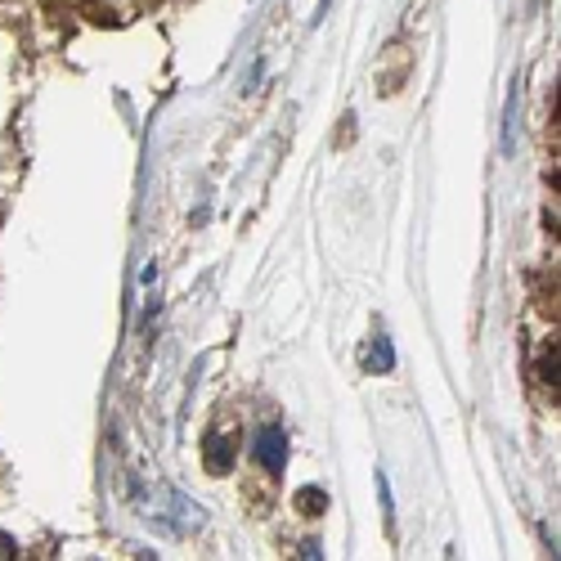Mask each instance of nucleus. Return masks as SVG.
Listing matches in <instances>:
<instances>
[{"instance_id":"obj_1","label":"nucleus","mask_w":561,"mask_h":561,"mask_svg":"<svg viewBox=\"0 0 561 561\" xmlns=\"http://www.w3.org/2000/svg\"><path fill=\"white\" fill-rule=\"evenodd\" d=\"M233 462H239V432H211L203 440V467L211 477H225Z\"/></svg>"},{"instance_id":"obj_2","label":"nucleus","mask_w":561,"mask_h":561,"mask_svg":"<svg viewBox=\"0 0 561 561\" xmlns=\"http://www.w3.org/2000/svg\"><path fill=\"white\" fill-rule=\"evenodd\" d=\"M252 454H256V462L265 467L270 477H284L288 472V440H284V432H278V427H261Z\"/></svg>"},{"instance_id":"obj_3","label":"nucleus","mask_w":561,"mask_h":561,"mask_svg":"<svg viewBox=\"0 0 561 561\" xmlns=\"http://www.w3.org/2000/svg\"><path fill=\"white\" fill-rule=\"evenodd\" d=\"M364 368H368V373H391V368H396V351H391L387 337H373V346H368V355H364Z\"/></svg>"},{"instance_id":"obj_4","label":"nucleus","mask_w":561,"mask_h":561,"mask_svg":"<svg viewBox=\"0 0 561 561\" xmlns=\"http://www.w3.org/2000/svg\"><path fill=\"white\" fill-rule=\"evenodd\" d=\"M297 512H301V517H323V512H329V494L314 490V485H306V490L297 494Z\"/></svg>"},{"instance_id":"obj_5","label":"nucleus","mask_w":561,"mask_h":561,"mask_svg":"<svg viewBox=\"0 0 561 561\" xmlns=\"http://www.w3.org/2000/svg\"><path fill=\"white\" fill-rule=\"evenodd\" d=\"M512 122H517V90L507 95V126H503V149H512Z\"/></svg>"},{"instance_id":"obj_6","label":"nucleus","mask_w":561,"mask_h":561,"mask_svg":"<svg viewBox=\"0 0 561 561\" xmlns=\"http://www.w3.org/2000/svg\"><path fill=\"white\" fill-rule=\"evenodd\" d=\"M5 557H19V543L10 535H0V561H5Z\"/></svg>"}]
</instances>
